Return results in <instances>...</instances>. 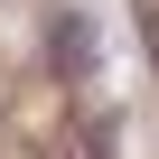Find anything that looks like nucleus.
<instances>
[{
	"label": "nucleus",
	"mask_w": 159,
	"mask_h": 159,
	"mask_svg": "<svg viewBox=\"0 0 159 159\" xmlns=\"http://www.w3.org/2000/svg\"><path fill=\"white\" fill-rule=\"evenodd\" d=\"M47 159H94V140H66V150H47Z\"/></svg>",
	"instance_id": "obj_1"
}]
</instances>
